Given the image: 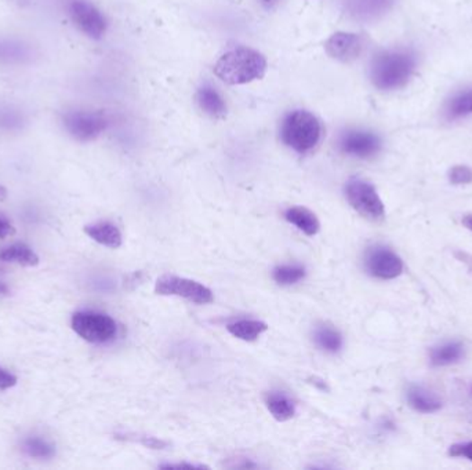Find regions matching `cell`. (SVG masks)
Segmentation results:
<instances>
[{"label":"cell","instance_id":"1","mask_svg":"<svg viewBox=\"0 0 472 470\" xmlns=\"http://www.w3.org/2000/svg\"><path fill=\"white\" fill-rule=\"evenodd\" d=\"M267 72V59L259 51L249 48H236L220 57L214 74L226 84H246L262 79Z\"/></svg>","mask_w":472,"mask_h":470},{"label":"cell","instance_id":"4","mask_svg":"<svg viewBox=\"0 0 472 470\" xmlns=\"http://www.w3.org/2000/svg\"><path fill=\"white\" fill-rule=\"evenodd\" d=\"M345 196L353 210L371 221H380L386 216V208L376 188L362 178H351L345 185Z\"/></svg>","mask_w":472,"mask_h":470},{"label":"cell","instance_id":"5","mask_svg":"<svg viewBox=\"0 0 472 470\" xmlns=\"http://www.w3.org/2000/svg\"><path fill=\"white\" fill-rule=\"evenodd\" d=\"M71 325L79 337L92 343L108 342L118 333L115 320L100 312H76L72 316Z\"/></svg>","mask_w":472,"mask_h":470},{"label":"cell","instance_id":"33","mask_svg":"<svg viewBox=\"0 0 472 470\" xmlns=\"http://www.w3.org/2000/svg\"><path fill=\"white\" fill-rule=\"evenodd\" d=\"M10 2L17 7H22V9L30 4V0H10Z\"/></svg>","mask_w":472,"mask_h":470},{"label":"cell","instance_id":"34","mask_svg":"<svg viewBox=\"0 0 472 470\" xmlns=\"http://www.w3.org/2000/svg\"><path fill=\"white\" fill-rule=\"evenodd\" d=\"M7 198V190L4 185H0V201L6 200Z\"/></svg>","mask_w":472,"mask_h":470},{"label":"cell","instance_id":"19","mask_svg":"<svg viewBox=\"0 0 472 470\" xmlns=\"http://www.w3.org/2000/svg\"><path fill=\"white\" fill-rule=\"evenodd\" d=\"M227 330L231 333L234 337L239 340L246 341V342H253L257 340L263 333L267 332L268 325L262 320L254 319H241L235 320L227 325Z\"/></svg>","mask_w":472,"mask_h":470},{"label":"cell","instance_id":"28","mask_svg":"<svg viewBox=\"0 0 472 470\" xmlns=\"http://www.w3.org/2000/svg\"><path fill=\"white\" fill-rule=\"evenodd\" d=\"M449 456L456 457V458H467L472 462V441L453 444L449 448Z\"/></svg>","mask_w":472,"mask_h":470},{"label":"cell","instance_id":"6","mask_svg":"<svg viewBox=\"0 0 472 470\" xmlns=\"http://www.w3.org/2000/svg\"><path fill=\"white\" fill-rule=\"evenodd\" d=\"M64 129L76 141L89 142L102 136L108 128V120L102 113L94 111L71 110L63 115Z\"/></svg>","mask_w":472,"mask_h":470},{"label":"cell","instance_id":"23","mask_svg":"<svg viewBox=\"0 0 472 470\" xmlns=\"http://www.w3.org/2000/svg\"><path fill=\"white\" fill-rule=\"evenodd\" d=\"M314 341L325 352L337 353L343 348V335L332 325L322 324L314 333Z\"/></svg>","mask_w":472,"mask_h":470},{"label":"cell","instance_id":"13","mask_svg":"<svg viewBox=\"0 0 472 470\" xmlns=\"http://www.w3.org/2000/svg\"><path fill=\"white\" fill-rule=\"evenodd\" d=\"M406 399L413 410L423 414L437 412L442 408V400L440 396L423 385H410L406 392Z\"/></svg>","mask_w":472,"mask_h":470},{"label":"cell","instance_id":"14","mask_svg":"<svg viewBox=\"0 0 472 470\" xmlns=\"http://www.w3.org/2000/svg\"><path fill=\"white\" fill-rule=\"evenodd\" d=\"M394 0H345V7L352 17L370 22L388 12Z\"/></svg>","mask_w":472,"mask_h":470},{"label":"cell","instance_id":"29","mask_svg":"<svg viewBox=\"0 0 472 470\" xmlns=\"http://www.w3.org/2000/svg\"><path fill=\"white\" fill-rule=\"evenodd\" d=\"M15 228L9 218L4 213H0V240L7 239V237L14 236Z\"/></svg>","mask_w":472,"mask_h":470},{"label":"cell","instance_id":"7","mask_svg":"<svg viewBox=\"0 0 472 470\" xmlns=\"http://www.w3.org/2000/svg\"><path fill=\"white\" fill-rule=\"evenodd\" d=\"M155 293L165 297H182L187 301L200 305L211 304L214 301L210 288H206L200 281L174 275H165L157 279Z\"/></svg>","mask_w":472,"mask_h":470},{"label":"cell","instance_id":"24","mask_svg":"<svg viewBox=\"0 0 472 470\" xmlns=\"http://www.w3.org/2000/svg\"><path fill=\"white\" fill-rule=\"evenodd\" d=\"M449 119H460L472 113V89L463 90L451 98L446 108Z\"/></svg>","mask_w":472,"mask_h":470},{"label":"cell","instance_id":"31","mask_svg":"<svg viewBox=\"0 0 472 470\" xmlns=\"http://www.w3.org/2000/svg\"><path fill=\"white\" fill-rule=\"evenodd\" d=\"M265 10H272L280 4L281 0H257Z\"/></svg>","mask_w":472,"mask_h":470},{"label":"cell","instance_id":"3","mask_svg":"<svg viewBox=\"0 0 472 470\" xmlns=\"http://www.w3.org/2000/svg\"><path fill=\"white\" fill-rule=\"evenodd\" d=\"M321 136V123L308 111H293L289 113L281 128L283 144L298 154L312 151L318 146Z\"/></svg>","mask_w":472,"mask_h":470},{"label":"cell","instance_id":"11","mask_svg":"<svg viewBox=\"0 0 472 470\" xmlns=\"http://www.w3.org/2000/svg\"><path fill=\"white\" fill-rule=\"evenodd\" d=\"M325 49L332 58L342 63H351L362 53L363 42L361 36L355 33L339 32L327 39Z\"/></svg>","mask_w":472,"mask_h":470},{"label":"cell","instance_id":"10","mask_svg":"<svg viewBox=\"0 0 472 470\" xmlns=\"http://www.w3.org/2000/svg\"><path fill=\"white\" fill-rule=\"evenodd\" d=\"M339 146L345 155L368 159L380 151L381 141L376 134L369 131L351 130L343 134Z\"/></svg>","mask_w":472,"mask_h":470},{"label":"cell","instance_id":"21","mask_svg":"<svg viewBox=\"0 0 472 470\" xmlns=\"http://www.w3.org/2000/svg\"><path fill=\"white\" fill-rule=\"evenodd\" d=\"M0 261L4 262L18 263L22 267H36L39 263V257L31 247L24 243H15L13 246L0 252Z\"/></svg>","mask_w":472,"mask_h":470},{"label":"cell","instance_id":"20","mask_svg":"<svg viewBox=\"0 0 472 470\" xmlns=\"http://www.w3.org/2000/svg\"><path fill=\"white\" fill-rule=\"evenodd\" d=\"M265 404L271 415L280 422H286L296 414V405L291 402L290 397L281 392H271L265 399Z\"/></svg>","mask_w":472,"mask_h":470},{"label":"cell","instance_id":"25","mask_svg":"<svg viewBox=\"0 0 472 470\" xmlns=\"http://www.w3.org/2000/svg\"><path fill=\"white\" fill-rule=\"evenodd\" d=\"M272 278L281 286H293L306 278V270L300 265H281L273 270Z\"/></svg>","mask_w":472,"mask_h":470},{"label":"cell","instance_id":"32","mask_svg":"<svg viewBox=\"0 0 472 470\" xmlns=\"http://www.w3.org/2000/svg\"><path fill=\"white\" fill-rule=\"evenodd\" d=\"M463 225L468 231L472 232V214H467L463 217Z\"/></svg>","mask_w":472,"mask_h":470},{"label":"cell","instance_id":"26","mask_svg":"<svg viewBox=\"0 0 472 470\" xmlns=\"http://www.w3.org/2000/svg\"><path fill=\"white\" fill-rule=\"evenodd\" d=\"M24 449L28 456L36 457V458H49L54 454L53 447L42 439H28L25 441Z\"/></svg>","mask_w":472,"mask_h":470},{"label":"cell","instance_id":"12","mask_svg":"<svg viewBox=\"0 0 472 470\" xmlns=\"http://www.w3.org/2000/svg\"><path fill=\"white\" fill-rule=\"evenodd\" d=\"M35 51L20 39L0 38V66L17 67L32 63Z\"/></svg>","mask_w":472,"mask_h":470},{"label":"cell","instance_id":"30","mask_svg":"<svg viewBox=\"0 0 472 470\" xmlns=\"http://www.w3.org/2000/svg\"><path fill=\"white\" fill-rule=\"evenodd\" d=\"M15 385H17V377L7 373L6 370L0 367V391H6V389H10Z\"/></svg>","mask_w":472,"mask_h":470},{"label":"cell","instance_id":"15","mask_svg":"<svg viewBox=\"0 0 472 470\" xmlns=\"http://www.w3.org/2000/svg\"><path fill=\"white\" fill-rule=\"evenodd\" d=\"M85 234L108 249H120L122 246V234L112 222L100 221L87 225L85 226Z\"/></svg>","mask_w":472,"mask_h":470},{"label":"cell","instance_id":"22","mask_svg":"<svg viewBox=\"0 0 472 470\" xmlns=\"http://www.w3.org/2000/svg\"><path fill=\"white\" fill-rule=\"evenodd\" d=\"M27 126V116L13 105H0V134L20 133Z\"/></svg>","mask_w":472,"mask_h":470},{"label":"cell","instance_id":"8","mask_svg":"<svg viewBox=\"0 0 472 470\" xmlns=\"http://www.w3.org/2000/svg\"><path fill=\"white\" fill-rule=\"evenodd\" d=\"M69 17L79 31L98 40L107 31V20L89 0H71L68 4Z\"/></svg>","mask_w":472,"mask_h":470},{"label":"cell","instance_id":"16","mask_svg":"<svg viewBox=\"0 0 472 470\" xmlns=\"http://www.w3.org/2000/svg\"><path fill=\"white\" fill-rule=\"evenodd\" d=\"M464 358V345L459 341L441 343L431 350L430 360L434 367H446L459 363Z\"/></svg>","mask_w":472,"mask_h":470},{"label":"cell","instance_id":"9","mask_svg":"<svg viewBox=\"0 0 472 470\" xmlns=\"http://www.w3.org/2000/svg\"><path fill=\"white\" fill-rule=\"evenodd\" d=\"M365 267L371 276L391 280L404 272V261L392 250L384 246H375L366 253Z\"/></svg>","mask_w":472,"mask_h":470},{"label":"cell","instance_id":"18","mask_svg":"<svg viewBox=\"0 0 472 470\" xmlns=\"http://www.w3.org/2000/svg\"><path fill=\"white\" fill-rule=\"evenodd\" d=\"M196 100H198L200 110L208 113L209 116L221 118V116L226 115V101L214 87L209 86V84L200 87L198 95H196Z\"/></svg>","mask_w":472,"mask_h":470},{"label":"cell","instance_id":"2","mask_svg":"<svg viewBox=\"0 0 472 470\" xmlns=\"http://www.w3.org/2000/svg\"><path fill=\"white\" fill-rule=\"evenodd\" d=\"M416 67L412 51L388 50L376 56L370 67V79L378 90H396L409 82Z\"/></svg>","mask_w":472,"mask_h":470},{"label":"cell","instance_id":"27","mask_svg":"<svg viewBox=\"0 0 472 470\" xmlns=\"http://www.w3.org/2000/svg\"><path fill=\"white\" fill-rule=\"evenodd\" d=\"M449 181L453 185L472 183V169H469L468 166L451 167L450 172H449Z\"/></svg>","mask_w":472,"mask_h":470},{"label":"cell","instance_id":"17","mask_svg":"<svg viewBox=\"0 0 472 470\" xmlns=\"http://www.w3.org/2000/svg\"><path fill=\"white\" fill-rule=\"evenodd\" d=\"M286 221L300 229L307 236H315L321 229L319 219L306 208H290L285 211Z\"/></svg>","mask_w":472,"mask_h":470}]
</instances>
